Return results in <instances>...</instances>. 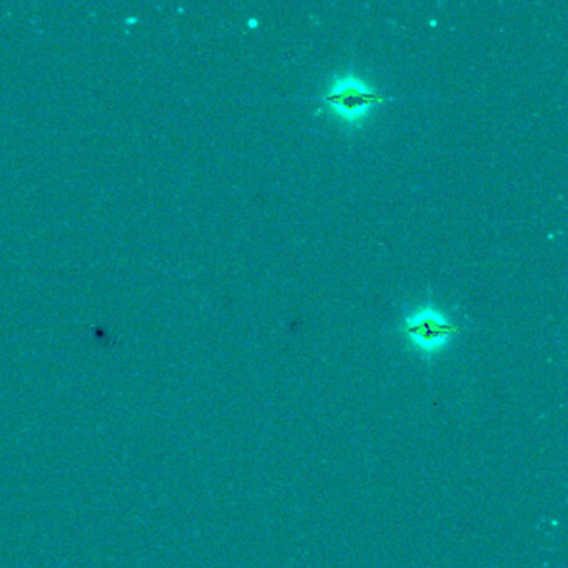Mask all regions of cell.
Here are the masks:
<instances>
[{
    "mask_svg": "<svg viewBox=\"0 0 568 568\" xmlns=\"http://www.w3.org/2000/svg\"><path fill=\"white\" fill-rule=\"evenodd\" d=\"M404 334L412 347L422 354L434 355L447 347L455 327L442 312L424 308L405 321Z\"/></svg>",
    "mask_w": 568,
    "mask_h": 568,
    "instance_id": "1",
    "label": "cell"
},
{
    "mask_svg": "<svg viewBox=\"0 0 568 568\" xmlns=\"http://www.w3.org/2000/svg\"><path fill=\"white\" fill-rule=\"evenodd\" d=\"M327 102L332 111L347 122L361 121L381 98L365 82L355 78L338 79L331 88Z\"/></svg>",
    "mask_w": 568,
    "mask_h": 568,
    "instance_id": "2",
    "label": "cell"
}]
</instances>
